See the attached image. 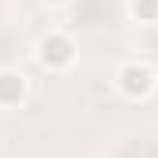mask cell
Returning a JSON list of instances; mask_svg holds the SVG:
<instances>
[{
	"instance_id": "1",
	"label": "cell",
	"mask_w": 158,
	"mask_h": 158,
	"mask_svg": "<svg viewBox=\"0 0 158 158\" xmlns=\"http://www.w3.org/2000/svg\"><path fill=\"white\" fill-rule=\"evenodd\" d=\"M34 64L42 72H49V75H64V72H72L79 64V42L68 30L53 27L34 42Z\"/></svg>"
},
{
	"instance_id": "2",
	"label": "cell",
	"mask_w": 158,
	"mask_h": 158,
	"mask_svg": "<svg viewBox=\"0 0 158 158\" xmlns=\"http://www.w3.org/2000/svg\"><path fill=\"white\" fill-rule=\"evenodd\" d=\"M113 90L124 102H151L158 94V72L147 60H121L113 68Z\"/></svg>"
},
{
	"instance_id": "3",
	"label": "cell",
	"mask_w": 158,
	"mask_h": 158,
	"mask_svg": "<svg viewBox=\"0 0 158 158\" xmlns=\"http://www.w3.org/2000/svg\"><path fill=\"white\" fill-rule=\"evenodd\" d=\"M30 102V75L15 64H0V113L23 109Z\"/></svg>"
},
{
	"instance_id": "4",
	"label": "cell",
	"mask_w": 158,
	"mask_h": 158,
	"mask_svg": "<svg viewBox=\"0 0 158 158\" xmlns=\"http://www.w3.org/2000/svg\"><path fill=\"white\" fill-rule=\"evenodd\" d=\"M128 19L139 27H158V0H128Z\"/></svg>"
},
{
	"instance_id": "5",
	"label": "cell",
	"mask_w": 158,
	"mask_h": 158,
	"mask_svg": "<svg viewBox=\"0 0 158 158\" xmlns=\"http://www.w3.org/2000/svg\"><path fill=\"white\" fill-rule=\"evenodd\" d=\"M42 4H45V8H53V11H56V8H68V4H72V0H42Z\"/></svg>"
}]
</instances>
